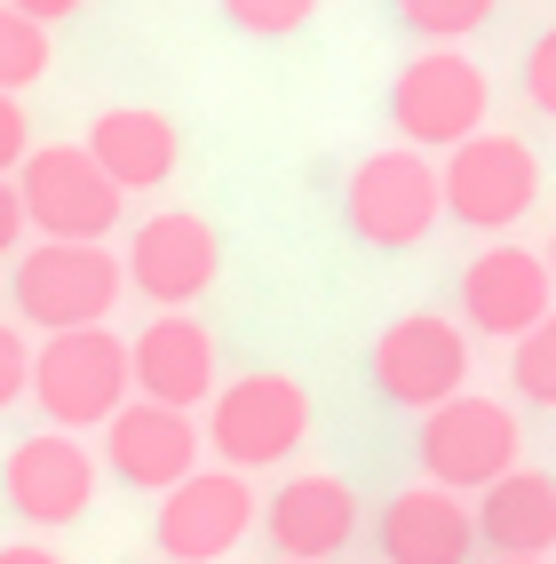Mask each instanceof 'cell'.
<instances>
[{
  "instance_id": "6da1fadb",
  "label": "cell",
  "mask_w": 556,
  "mask_h": 564,
  "mask_svg": "<svg viewBox=\"0 0 556 564\" xmlns=\"http://www.w3.org/2000/svg\"><path fill=\"white\" fill-rule=\"evenodd\" d=\"M32 398H41L48 430H103L111 413L135 398V373H128V343L111 326H80V334H48L32 350Z\"/></svg>"
},
{
  "instance_id": "7a4b0ae2",
  "label": "cell",
  "mask_w": 556,
  "mask_h": 564,
  "mask_svg": "<svg viewBox=\"0 0 556 564\" xmlns=\"http://www.w3.org/2000/svg\"><path fill=\"white\" fill-rule=\"evenodd\" d=\"M199 437H207V454L222 469H239V477L271 469L310 437V390L294 382V373H239V382L215 390Z\"/></svg>"
},
{
  "instance_id": "3957f363",
  "label": "cell",
  "mask_w": 556,
  "mask_h": 564,
  "mask_svg": "<svg viewBox=\"0 0 556 564\" xmlns=\"http://www.w3.org/2000/svg\"><path fill=\"white\" fill-rule=\"evenodd\" d=\"M486 64H469L461 48H422L390 80V128L405 135V152H454V143L486 135Z\"/></svg>"
},
{
  "instance_id": "277c9868",
  "label": "cell",
  "mask_w": 556,
  "mask_h": 564,
  "mask_svg": "<svg viewBox=\"0 0 556 564\" xmlns=\"http://www.w3.org/2000/svg\"><path fill=\"white\" fill-rule=\"evenodd\" d=\"M422 469L437 494H486V485H501L516 469V454H525V430H516V413L501 398H445L437 413H422Z\"/></svg>"
},
{
  "instance_id": "5b68a950",
  "label": "cell",
  "mask_w": 556,
  "mask_h": 564,
  "mask_svg": "<svg viewBox=\"0 0 556 564\" xmlns=\"http://www.w3.org/2000/svg\"><path fill=\"white\" fill-rule=\"evenodd\" d=\"M17 199H24V223L56 247H103L120 223V192L88 160V143H41L17 167Z\"/></svg>"
},
{
  "instance_id": "8992f818",
  "label": "cell",
  "mask_w": 556,
  "mask_h": 564,
  "mask_svg": "<svg viewBox=\"0 0 556 564\" xmlns=\"http://www.w3.org/2000/svg\"><path fill=\"white\" fill-rule=\"evenodd\" d=\"M342 215H350V231L366 247H382V254H405V247H422L437 231V167L422 152H405V143H390V152H366L342 183Z\"/></svg>"
},
{
  "instance_id": "52a82bcc",
  "label": "cell",
  "mask_w": 556,
  "mask_h": 564,
  "mask_svg": "<svg viewBox=\"0 0 556 564\" xmlns=\"http://www.w3.org/2000/svg\"><path fill=\"white\" fill-rule=\"evenodd\" d=\"M437 199H445L454 223H469V231H509V223H525L533 199H541V152L525 135H469V143L445 152Z\"/></svg>"
},
{
  "instance_id": "ba28073f",
  "label": "cell",
  "mask_w": 556,
  "mask_h": 564,
  "mask_svg": "<svg viewBox=\"0 0 556 564\" xmlns=\"http://www.w3.org/2000/svg\"><path fill=\"white\" fill-rule=\"evenodd\" d=\"M120 254L111 247H56L41 239L17 262V318L24 326H48V334H80L103 326L111 303H120Z\"/></svg>"
},
{
  "instance_id": "9c48e42d",
  "label": "cell",
  "mask_w": 556,
  "mask_h": 564,
  "mask_svg": "<svg viewBox=\"0 0 556 564\" xmlns=\"http://www.w3.org/2000/svg\"><path fill=\"white\" fill-rule=\"evenodd\" d=\"M374 390L405 413H437L445 398L469 390V334L437 311H405L374 343Z\"/></svg>"
},
{
  "instance_id": "30bf717a",
  "label": "cell",
  "mask_w": 556,
  "mask_h": 564,
  "mask_svg": "<svg viewBox=\"0 0 556 564\" xmlns=\"http://www.w3.org/2000/svg\"><path fill=\"white\" fill-rule=\"evenodd\" d=\"M263 517V501L247 494L239 469H192L175 485V494H160V517H152V541L167 564H222L247 524Z\"/></svg>"
},
{
  "instance_id": "8fae6325",
  "label": "cell",
  "mask_w": 556,
  "mask_h": 564,
  "mask_svg": "<svg viewBox=\"0 0 556 564\" xmlns=\"http://www.w3.org/2000/svg\"><path fill=\"white\" fill-rule=\"evenodd\" d=\"M215 271H222V239H215L207 215H192V207H160V215L135 223V239H128V286L143 294V303L192 311L199 294L215 286Z\"/></svg>"
},
{
  "instance_id": "7c38bea8",
  "label": "cell",
  "mask_w": 556,
  "mask_h": 564,
  "mask_svg": "<svg viewBox=\"0 0 556 564\" xmlns=\"http://www.w3.org/2000/svg\"><path fill=\"white\" fill-rule=\"evenodd\" d=\"M199 454H207V437H199L192 413H175V405L128 398L103 422V469L120 485H135V494H175V485L199 469Z\"/></svg>"
},
{
  "instance_id": "4fadbf2b",
  "label": "cell",
  "mask_w": 556,
  "mask_h": 564,
  "mask_svg": "<svg viewBox=\"0 0 556 564\" xmlns=\"http://www.w3.org/2000/svg\"><path fill=\"white\" fill-rule=\"evenodd\" d=\"M0 494L24 524H80L96 501V454L64 430H41L0 462Z\"/></svg>"
},
{
  "instance_id": "5bb4252c",
  "label": "cell",
  "mask_w": 556,
  "mask_h": 564,
  "mask_svg": "<svg viewBox=\"0 0 556 564\" xmlns=\"http://www.w3.org/2000/svg\"><path fill=\"white\" fill-rule=\"evenodd\" d=\"M548 294H556V279L533 247H486L461 271V318L477 334H493V343H525L548 318Z\"/></svg>"
},
{
  "instance_id": "9a60e30c",
  "label": "cell",
  "mask_w": 556,
  "mask_h": 564,
  "mask_svg": "<svg viewBox=\"0 0 556 564\" xmlns=\"http://www.w3.org/2000/svg\"><path fill=\"white\" fill-rule=\"evenodd\" d=\"M128 373H135V398L152 405H175L192 413L199 398H215V334L192 318V311H160L152 326L128 343Z\"/></svg>"
},
{
  "instance_id": "2e32d148",
  "label": "cell",
  "mask_w": 556,
  "mask_h": 564,
  "mask_svg": "<svg viewBox=\"0 0 556 564\" xmlns=\"http://www.w3.org/2000/svg\"><path fill=\"white\" fill-rule=\"evenodd\" d=\"M263 533L286 564H334L358 541V494L342 477H286L279 494L263 501Z\"/></svg>"
},
{
  "instance_id": "e0dca14e",
  "label": "cell",
  "mask_w": 556,
  "mask_h": 564,
  "mask_svg": "<svg viewBox=\"0 0 556 564\" xmlns=\"http://www.w3.org/2000/svg\"><path fill=\"white\" fill-rule=\"evenodd\" d=\"M88 160L111 175V192H160V183H175V160H183V135L167 111L152 104H111L96 111V128H88Z\"/></svg>"
},
{
  "instance_id": "ac0fdd59",
  "label": "cell",
  "mask_w": 556,
  "mask_h": 564,
  "mask_svg": "<svg viewBox=\"0 0 556 564\" xmlns=\"http://www.w3.org/2000/svg\"><path fill=\"white\" fill-rule=\"evenodd\" d=\"M382 564H469L477 556V517L461 494H437V485H405L374 524Z\"/></svg>"
},
{
  "instance_id": "d6986e66",
  "label": "cell",
  "mask_w": 556,
  "mask_h": 564,
  "mask_svg": "<svg viewBox=\"0 0 556 564\" xmlns=\"http://www.w3.org/2000/svg\"><path fill=\"white\" fill-rule=\"evenodd\" d=\"M469 517H477V541H486L493 556H548L556 549V477L516 462L501 485L477 494Z\"/></svg>"
},
{
  "instance_id": "ffe728a7",
  "label": "cell",
  "mask_w": 556,
  "mask_h": 564,
  "mask_svg": "<svg viewBox=\"0 0 556 564\" xmlns=\"http://www.w3.org/2000/svg\"><path fill=\"white\" fill-rule=\"evenodd\" d=\"M41 72H48V24L0 9V96H24Z\"/></svg>"
},
{
  "instance_id": "44dd1931",
  "label": "cell",
  "mask_w": 556,
  "mask_h": 564,
  "mask_svg": "<svg viewBox=\"0 0 556 564\" xmlns=\"http://www.w3.org/2000/svg\"><path fill=\"white\" fill-rule=\"evenodd\" d=\"M397 17L414 24L429 48H454V41H469V32L493 17V0H397Z\"/></svg>"
},
{
  "instance_id": "7402d4cb",
  "label": "cell",
  "mask_w": 556,
  "mask_h": 564,
  "mask_svg": "<svg viewBox=\"0 0 556 564\" xmlns=\"http://www.w3.org/2000/svg\"><path fill=\"white\" fill-rule=\"evenodd\" d=\"M509 382L525 390L533 405H556V311L516 343V358H509Z\"/></svg>"
},
{
  "instance_id": "603a6c76",
  "label": "cell",
  "mask_w": 556,
  "mask_h": 564,
  "mask_svg": "<svg viewBox=\"0 0 556 564\" xmlns=\"http://www.w3.org/2000/svg\"><path fill=\"white\" fill-rule=\"evenodd\" d=\"M222 17L254 41H286V32H303L318 17V0H222Z\"/></svg>"
},
{
  "instance_id": "cb8c5ba5",
  "label": "cell",
  "mask_w": 556,
  "mask_h": 564,
  "mask_svg": "<svg viewBox=\"0 0 556 564\" xmlns=\"http://www.w3.org/2000/svg\"><path fill=\"white\" fill-rule=\"evenodd\" d=\"M17 398H32V343H24V326H0V413Z\"/></svg>"
},
{
  "instance_id": "d4e9b609",
  "label": "cell",
  "mask_w": 556,
  "mask_h": 564,
  "mask_svg": "<svg viewBox=\"0 0 556 564\" xmlns=\"http://www.w3.org/2000/svg\"><path fill=\"white\" fill-rule=\"evenodd\" d=\"M525 96H533V111H548V120H556V24L525 48Z\"/></svg>"
},
{
  "instance_id": "484cf974",
  "label": "cell",
  "mask_w": 556,
  "mask_h": 564,
  "mask_svg": "<svg viewBox=\"0 0 556 564\" xmlns=\"http://www.w3.org/2000/svg\"><path fill=\"white\" fill-rule=\"evenodd\" d=\"M24 160H32V120H24L17 96H0V183H9Z\"/></svg>"
},
{
  "instance_id": "4316f807",
  "label": "cell",
  "mask_w": 556,
  "mask_h": 564,
  "mask_svg": "<svg viewBox=\"0 0 556 564\" xmlns=\"http://www.w3.org/2000/svg\"><path fill=\"white\" fill-rule=\"evenodd\" d=\"M0 9H17V17H32V24H64V17H80L88 0H0Z\"/></svg>"
},
{
  "instance_id": "83f0119b",
  "label": "cell",
  "mask_w": 556,
  "mask_h": 564,
  "mask_svg": "<svg viewBox=\"0 0 556 564\" xmlns=\"http://www.w3.org/2000/svg\"><path fill=\"white\" fill-rule=\"evenodd\" d=\"M24 239V199H17V183H0V254H17Z\"/></svg>"
},
{
  "instance_id": "f1b7e54d",
  "label": "cell",
  "mask_w": 556,
  "mask_h": 564,
  "mask_svg": "<svg viewBox=\"0 0 556 564\" xmlns=\"http://www.w3.org/2000/svg\"><path fill=\"white\" fill-rule=\"evenodd\" d=\"M0 564H64V556L41 549V541H9V549H0Z\"/></svg>"
},
{
  "instance_id": "f546056e",
  "label": "cell",
  "mask_w": 556,
  "mask_h": 564,
  "mask_svg": "<svg viewBox=\"0 0 556 564\" xmlns=\"http://www.w3.org/2000/svg\"><path fill=\"white\" fill-rule=\"evenodd\" d=\"M493 564H548V556H493Z\"/></svg>"
},
{
  "instance_id": "4dcf8cb0",
  "label": "cell",
  "mask_w": 556,
  "mask_h": 564,
  "mask_svg": "<svg viewBox=\"0 0 556 564\" xmlns=\"http://www.w3.org/2000/svg\"><path fill=\"white\" fill-rule=\"evenodd\" d=\"M541 262H548V279H556V231H548V254H541Z\"/></svg>"
},
{
  "instance_id": "1f68e13d",
  "label": "cell",
  "mask_w": 556,
  "mask_h": 564,
  "mask_svg": "<svg viewBox=\"0 0 556 564\" xmlns=\"http://www.w3.org/2000/svg\"><path fill=\"white\" fill-rule=\"evenodd\" d=\"M279 564H286V556H279Z\"/></svg>"
}]
</instances>
